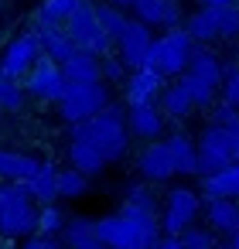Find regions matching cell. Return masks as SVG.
Returning <instances> with one entry per match:
<instances>
[{
  "label": "cell",
  "instance_id": "8992f818",
  "mask_svg": "<svg viewBox=\"0 0 239 249\" xmlns=\"http://www.w3.org/2000/svg\"><path fill=\"white\" fill-rule=\"evenodd\" d=\"M65 31L72 35L75 48H82V52H89V55H96V58L110 55V48H113V38L103 31V24H99L92 4H79L75 14L65 21Z\"/></svg>",
  "mask_w": 239,
  "mask_h": 249
},
{
  "label": "cell",
  "instance_id": "836d02e7",
  "mask_svg": "<svg viewBox=\"0 0 239 249\" xmlns=\"http://www.w3.org/2000/svg\"><path fill=\"white\" fill-rule=\"evenodd\" d=\"M65 242L69 246H75V242H82V239H92L96 235V222L92 218H72V222H65Z\"/></svg>",
  "mask_w": 239,
  "mask_h": 249
},
{
  "label": "cell",
  "instance_id": "ffe728a7",
  "mask_svg": "<svg viewBox=\"0 0 239 249\" xmlns=\"http://www.w3.org/2000/svg\"><path fill=\"white\" fill-rule=\"evenodd\" d=\"M164 143H167V150H171L174 174H198V147H195L184 133H171Z\"/></svg>",
  "mask_w": 239,
  "mask_h": 249
},
{
  "label": "cell",
  "instance_id": "3957f363",
  "mask_svg": "<svg viewBox=\"0 0 239 249\" xmlns=\"http://www.w3.org/2000/svg\"><path fill=\"white\" fill-rule=\"evenodd\" d=\"M191 52H195V38L181 28H171L161 41H150L144 69H154L161 75H181L191 62Z\"/></svg>",
  "mask_w": 239,
  "mask_h": 249
},
{
  "label": "cell",
  "instance_id": "e575fe53",
  "mask_svg": "<svg viewBox=\"0 0 239 249\" xmlns=\"http://www.w3.org/2000/svg\"><path fill=\"white\" fill-rule=\"evenodd\" d=\"M181 246L184 249H215V235L208 232V229H184L181 232Z\"/></svg>",
  "mask_w": 239,
  "mask_h": 249
},
{
  "label": "cell",
  "instance_id": "1f68e13d",
  "mask_svg": "<svg viewBox=\"0 0 239 249\" xmlns=\"http://www.w3.org/2000/svg\"><path fill=\"white\" fill-rule=\"evenodd\" d=\"M178 79L184 82V89H188V96L195 99V109H198V106H202V109H208V106L215 103V89H212V86H205V82H198V79H195V75H188V72H181Z\"/></svg>",
  "mask_w": 239,
  "mask_h": 249
},
{
  "label": "cell",
  "instance_id": "44dd1931",
  "mask_svg": "<svg viewBox=\"0 0 239 249\" xmlns=\"http://www.w3.org/2000/svg\"><path fill=\"white\" fill-rule=\"evenodd\" d=\"M208 222H212V229H219L225 235H236L239 232V205H236V198H208Z\"/></svg>",
  "mask_w": 239,
  "mask_h": 249
},
{
  "label": "cell",
  "instance_id": "ab89813d",
  "mask_svg": "<svg viewBox=\"0 0 239 249\" xmlns=\"http://www.w3.org/2000/svg\"><path fill=\"white\" fill-rule=\"evenodd\" d=\"M24 249H62V246H58L52 235H38V239H28Z\"/></svg>",
  "mask_w": 239,
  "mask_h": 249
},
{
  "label": "cell",
  "instance_id": "6da1fadb",
  "mask_svg": "<svg viewBox=\"0 0 239 249\" xmlns=\"http://www.w3.org/2000/svg\"><path fill=\"white\" fill-rule=\"evenodd\" d=\"M96 239L106 242L110 249H150L161 242V222L154 208L123 201L116 215H106L96 222Z\"/></svg>",
  "mask_w": 239,
  "mask_h": 249
},
{
  "label": "cell",
  "instance_id": "7402d4cb",
  "mask_svg": "<svg viewBox=\"0 0 239 249\" xmlns=\"http://www.w3.org/2000/svg\"><path fill=\"white\" fill-rule=\"evenodd\" d=\"M28 191H31V198L35 201H41V205H48V201H55L58 198V171L52 167V164H41L28 181Z\"/></svg>",
  "mask_w": 239,
  "mask_h": 249
},
{
  "label": "cell",
  "instance_id": "cb8c5ba5",
  "mask_svg": "<svg viewBox=\"0 0 239 249\" xmlns=\"http://www.w3.org/2000/svg\"><path fill=\"white\" fill-rule=\"evenodd\" d=\"M184 31L195 38V45H205V41L219 38V14H215V7H202V11H195Z\"/></svg>",
  "mask_w": 239,
  "mask_h": 249
},
{
  "label": "cell",
  "instance_id": "f546056e",
  "mask_svg": "<svg viewBox=\"0 0 239 249\" xmlns=\"http://www.w3.org/2000/svg\"><path fill=\"white\" fill-rule=\"evenodd\" d=\"M24 106V89L21 79H11L0 72V109H21Z\"/></svg>",
  "mask_w": 239,
  "mask_h": 249
},
{
  "label": "cell",
  "instance_id": "74e56055",
  "mask_svg": "<svg viewBox=\"0 0 239 249\" xmlns=\"http://www.w3.org/2000/svg\"><path fill=\"white\" fill-rule=\"evenodd\" d=\"M127 201H133V205H140V208H154V195H150L144 184L130 188V191H127Z\"/></svg>",
  "mask_w": 239,
  "mask_h": 249
},
{
  "label": "cell",
  "instance_id": "ba28073f",
  "mask_svg": "<svg viewBox=\"0 0 239 249\" xmlns=\"http://www.w3.org/2000/svg\"><path fill=\"white\" fill-rule=\"evenodd\" d=\"M24 89H28L31 96H38V99H62V92H65L62 65H58V62H52V58L41 52V55H38V62L31 65V72H28Z\"/></svg>",
  "mask_w": 239,
  "mask_h": 249
},
{
  "label": "cell",
  "instance_id": "d6a6232c",
  "mask_svg": "<svg viewBox=\"0 0 239 249\" xmlns=\"http://www.w3.org/2000/svg\"><path fill=\"white\" fill-rule=\"evenodd\" d=\"M215 14H219V38H239V7L225 4L215 7Z\"/></svg>",
  "mask_w": 239,
  "mask_h": 249
},
{
  "label": "cell",
  "instance_id": "5bb4252c",
  "mask_svg": "<svg viewBox=\"0 0 239 249\" xmlns=\"http://www.w3.org/2000/svg\"><path fill=\"white\" fill-rule=\"evenodd\" d=\"M137 167H140V174H144L147 181H154V184L174 178V164H171V150H167V143H150V147H144Z\"/></svg>",
  "mask_w": 239,
  "mask_h": 249
},
{
  "label": "cell",
  "instance_id": "30bf717a",
  "mask_svg": "<svg viewBox=\"0 0 239 249\" xmlns=\"http://www.w3.org/2000/svg\"><path fill=\"white\" fill-rule=\"evenodd\" d=\"M38 55H41V41H38V35H24V38L11 41V48L4 52L0 72L11 75V79H24V75L31 72V65L38 62Z\"/></svg>",
  "mask_w": 239,
  "mask_h": 249
},
{
  "label": "cell",
  "instance_id": "7dc6e473",
  "mask_svg": "<svg viewBox=\"0 0 239 249\" xmlns=\"http://www.w3.org/2000/svg\"><path fill=\"white\" fill-rule=\"evenodd\" d=\"M229 246H232V249H239V232L232 235V242H229Z\"/></svg>",
  "mask_w": 239,
  "mask_h": 249
},
{
  "label": "cell",
  "instance_id": "f1b7e54d",
  "mask_svg": "<svg viewBox=\"0 0 239 249\" xmlns=\"http://www.w3.org/2000/svg\"><path fill=\"white\" fill-rule=\"evenodd\" d=\"M96 18H99L103 31H106L113 41L120 38V31H123V28H127V21H130V18H127L120 7H113V4H99V7H96Z\"/></svg>",
  "mask_w": 239,
  "mask_h": 249
},
{
  "label": "cell",
  "instance_id": "4316f807",
  "mask_svg": "<svg viewBox=\"0 0 239 249\" xmlns=\"http://www.w3.org/2000/svg\"><path fill=\"white\" fill-rule=\"evenodd\" d=\"M86 4V0H41V7H38V24H65L75 7Z\"/></svg>",
  "mask_w": 239,
  "mask_h": 249
},
{
  "label": "cell",
  "instance_id": "f907efd6",
  "mask_svg": "<svg viewBox=\"0 0 239 249\" xmlns=\"http://www.w3.org/2000/svg\"><path fill=\"white\" fill-rule=\"evenodd\" d=\"M150 249H157V246H150Z\"/></svg>",
  "mask_w": 239,
  "mask_h": 249
},
{
  "label": "cell",
  "instance_id": "83f0119b",
  "mask_svg": "<svg viewBox=\"0 0 239 249\" xmlns=\"http://www.w3.org/2000/svg\"><path fill=\"white\" fill-rule=\"evenodd\" d=\"M89 191V174H82L79 167L58 171V198H79Z\"/></svg>",
  "mask_w": 239,
  "mask_h": 249
},
{
  "label": "cell",
  "instance_id": "9a60e30c",
  "mask_svg": "<svg viewBox=\"0 0 239 249\" xmlns=\"http://www.w3.org/2000/svg\"><path fill=\"white\" fill-rule=\"evenodd\" d=\"M161 82L164 75L154 72V69H133L130 82H127V103L130 106H140V103H154V96H161Z\"/></svg>",
  "mask_w": 239,
  "mask_h": 249
},
{
  "label": "cell",
  "instance_id": "b9f144b4",
  "mask_svg": "<svg viewBox=\"0 0 239 249\" xmlns=\"http://www.w3.org/2000/svg\"><path fill=\"white\" fill-rule=\"evenodd\" d=\"M229 130V137H232V160H239V123H232V126H225Z\"/></svg>",
  "mask_w": 239,
  "mask_h": 249
},
{
  "label": "cell",
  "instance_id": "7c38bea8",
  "mask_svg": "<svg viewBox=\"0 0 239 249\" xmlns=\"http://www.w3.org/2000/svg\"><path fill=\"white\" fill-rule=\"evenodd\" d=\"M137 21H144L147 28H174L181 21V7H178V0H133V7Z\"/></svg>",
  "mask_w": 239,
  "mask_h": 249
},
{
  "label": "cell",
  "instance_id": "d4e9b609",
  "mask_svg": "<svg viewBox=\"0 0 239 249\" xmlns=\"http://www.w3.org/2000/svg\"><path fill=\"white\" fill-rule=\"evenodd\" d=\"M69 157H72V167H79L82 174H99V171L106 167V157H103L92 143H86V140H72Z\"/></svg>",
  "mask_w": 239,
  "mask_h": 249
},
{
  "label": "cell",
  "instance_id": "d6986e66",
  "mask_svg": "<svg viewBox=\"0 0 239 249\" xmlns=\"http://www.w3.org/2000/svg\"><path fill=\"white\" fill-rule=\"evenodd\" d=\"M130 130L137 133V137H147V140H154V137H161V130H164V113L154 106V103H140V106H130Z\"/></svg>",
  "mask_w": 239,
  "mask_h": 249
},
{
  "label": "cell",
  "instance_id": "4dcf8cb0",
  "mask_svg": "<svg viewBox=\"0 0 239 249\" xmlns=\"http://www.w3.org/2000/svg\"><path fill=\"white\" fill-rule=\"evenodd\" d=\"M62 229H65V212H62L55 201L41 205V212H38V232H41V235H55V232H62Z\"/></svg>",
  "mask_w": 239,
  "mask_h": 249
},
{
  "label": "cell",
  "instance_id": "52a82bcc",
  "mask_svg": "<svg viewBox=\"0 0 239 249\" xmlns=\"http://www.w3.org/2000/svg\"><path fill=\"white\" fill-rule=\"evenodd\" d=\"M229 164H232V137L225 126L212 123L198 140V174L205 178V174H215Z\"/></svg>",
  "mask_w": 239,
  "mask_h": 249
},
{
  "label": "cell",
  "instance_id": "277c9868",
  "mask_svg": "<svg viewBox=\"0 0 239 249\" xmlns=\"http://www.w3.org/2000/svg\"><path fill=\"white\" fill-rule=\"evenodd\" d=\"M31 191L24 181L4 184V215H0V232L4 235H28L38 229V212L31 205Z\"/></svg>",
  "mask_w": 239,
  "mask_h": 249
},
{
  "label": "cell",
  "instance_id": "484cf974",
  "mask_svg": "<svg viewBox=\"0 0 239 249\" xmlns=\"http://www.w3.org/2000/svg\"><path fill=\"white\" fill-rule=\"evenodd\" d=\"M161 103H164V109H161V113H164V116H171V120H184V116L195 109V99L188 96V89H184V82H181V79H178V82L161 96Z\"/></svg>",
  "mask_w": 239,
  "mask_h": 249
},
{
  "label": "cell",
  "instance_id": "ee69618b",
  "mask_svg": "<svg viewBox=\"0 0 239 249\" xmlns=\"http://www.w3.org/2000/svg\"><path fill=\"white\" fill-rule=\"evenodd\" d=\"M225 4H236V0H202V7H225Z\"/></svg>",
  "mask_w": 239,
  "mask_h": 249
},
{
  "label": "cell",
  "instance_id": "f6af8a7d",
  "mask_svg": "<svg viewBox=\"0 0 239 249\" xmlns=\"http://www.w3.org/2000/svg\"><path fill=\"white\" fill-rule=\"evenodd\" d=\"M113 7H120V11H127V7H133V0H110Z\"/></svg>",
  "mask_w": 239,
  "mask_h": 249
},
{
  "label": "cell",
  "instance_id": "f35d334b",
  "mask_svg": "<svg viewBox=\"0 0 239 249\" xmlns=\"http://www.w3.org/2000/svg\"><path fill=\"white\" fill-rule=\"evenodd\" d=\"M99 69H103V75H106V79H120L127 65H123V58H110V55H103Z\"/></svg>",
  "mask_w": 239,
  "mask_h": 249
},
{
  "label": "cell",
  "instance_id": "c3c4849f",
  "mask_svg": "<svg viewBox=\"0 0 239 249\" xmlns=\"http://www.w3.org/2000/svg\"><path fill=\"white\" fill-rule=\"evenodd\" d=\"M215 249H232V246H215Z\"/></svg>",
  "mask_w": 239,
  "mask_h": 249
},
{
  "label": "cell",
  "instance_id": "7bdbcfd3",
  "mask_svg": "<svg viewBox=\"0 0 239 249\" xmlns=\"http://www.w3.org/2000/svg\"><path fill=\"white\" fill-rule=\"evenodd\" d=\"M72 249H110V246H106V242H99V239L92 235V239H82V242H75Z\"/></svg>",
  "mask_w": 239,
  "mask_h": 249
},
{
  "label": "cell",
  "instance_id": "9c48e42d",
  "mask_svg": "<svg viewBox=\"0 0 239 249\" xmlns=\"http://www.w3.org/2000/svg\"><path fill=\"white\" fill-rule=\"evenodd\" d=\"M198 195L191 191V188H174L171 195H167V212H164V222H161V232L164 235H181L191 222H195V215H198Z\"/></svg>",
  "mask_w": 239,
  "mask_h": 249
},
{
  "label": "cell",
  "instance_id": "603a6c76",
  "mask_svg": "<svg viewBox=\"0 0 239 249\" xmlns=\"http://www.w3.org/2000/svg\"><path fill=\"white\" fill-rule=\"evenodd\" d=\"M41 164L35 157H24L18 150H0V178H7V181H28Z\"/></svg>",
  "mask_w": 239,
  "mask_h": 249
},
{
  "label": "cell",
  "instance_id": "4fadbf2b",
  "mask_svg": "<svg viewBox=\"0 0 239 249\" xmlns=\"http://www.w3.org/2000/svg\"><path fill=\"white\" fill-rule=\"evenodd\" d=\"M38 41H41V52L52 58V62H65V58H72L79 48H75V41H72V35L65 31V24H38Z\"/></svg>",
  "mask_w": 239,
  "mask_h": 249
},
{
  "label": "cell",
  "instance_id": "5b68a950",
  "mask_svg": "<svg viewBox=\"0 0 239 249\" xmlns=\"http://www.w3.org/2000/svg\"><path fill=\"white\" fill-rule=\"evenodd\" d=\"M106 103H110V89L103 86V79L99 82H65L58 109H62V120L75 126V123L89 120L92 113H99Z\"/></svg>",
  "mask_w": 239,
  "mask_h": 249
},
{
  "label": "cell",
  "instance_id": "bcb514c9",
  "mask_svg": "<svg viewBox=\"0 0 239 249\" xmlns=\"http://www.w3.org/2000/svg\"><path fill=\"white\" fill-rule=\"evenodd\" d=\"M0 215H4V184H0Z\"/></svg>",
  "mask_w": 239,
  "mask_h": 249
},
{
  "label": "cell",
  "instance_id": "2e32d148",
  "mask_svg": "<svg viewBox=\"0 0 239 249\" xmlns=\"http://www.w3.org/2000/svg\"><path fill=\"white\" fill-rule=\"evenodd\" d=\"M188 75H195L198 82H205V86H212L215 92L222 89V65H219V58L205 48V45H195V52H191V62H188V69H184Z\"/></svg>",
  "mask_w": 239,
  "mask_h": 249
},
{
  "label": "cell",
  "instance_id": "60d3db41",
  "mask_svg": "<svg viewBox=\"0 0 239 249\" xmlns=\"http://www.w3.org/2000/svg\"><path fill=\"white\" fill-rule=\"evenodd\" d=\"M157 249H184V246H181V235H164L157 242Z\"/></svg>",
  "mask_w": 239,
  "mask_h": 249
},
{
  "label": "cell",
  "instance_id": "ac0fdd59",
  "mask_svg": "<svg viewBox=\"0 0 239 249\" xmlns=\"http://www.w3.org/2000/svg\"><path fill=\"white\" fill-rule=\"evenodd\" d=\"M62 75H65V82H99L103 79V69H99V58L96 55H89V52L79 48L72 58L62 62Z\"/></svg>",
  "mask_w": 239,
  "mask_h": 249
},
{
  "label": "cell",
  "instance_id": "8fae6325",
  "mask_svg": "<svg viewBox=\"0 0 239 249\" xmlns=\"http://www.w3.org/2000/svg\"><path fill=\"white\" fill-rule=\"evenodd\" d=\"M116 48H120V58L127 69H140L147 58V48H150V28L144 21H127V28L116 38Z\"/></svg>",
  "mask_w": 239,
  "mask_h": 249
},
{
  "label": "cell",
  "instance_id": "d590c367",
  "mask_svg": "<svg viewBox=\"0 0 239 249\" xmlns=\"http://www.w3.org/2000/svg\"><path fill=\"white\" fill-rule=\"evenodd\" d=\"M222 103L239 109V65L222 69Z\"/></svg>",
  "mask_w": 239,
  "mask_h": 249
},
{
  "label": "cell",
  "instance_id": "7a4b0ae2",
  "mask_svg": "<svg viewBox=\"0 0 239 249\" xmlns=\"http://www.w3.org/2000/svg\"><path fill=\"white\" fill-rule=\"evenodd\" d=\"M72 140L92 143V147L106 157V164H110V160H120V157L127 154V140H130L123 109H120V106H103L99 113H92L89 120H82V123L72 126Z\"/></svg>",
  "mask_w": 239,
  "mask_h": 249
},
{
  "label": "cell",
  "instance_id": "e0dca14e",
  "mask_svg": "<svg viewBox=\"0 0 239 249\" xmlns=\"http://www.w3.org/2000/svg\"><path fill=\"white\" fill-rule=\"evenodd\" d=\"M202 191H205V198H239V160H232L229 167H222L215 174H205Z\"/></svg>",
  "mask_w": 239,
  "mask_h": 249
},
{
  "label": "cell",
  "instance_id": "681fc988",
  "mask_svg": "<svg viewBox=\"0 0 239 249\" xmlns=\"http://www.w3.org/2000/svg\"><path fill=\"white\" fill-rule=\"evenodd\" d=\"M236 7H239V0H236Z\"/></svg>",
  "mask_w": 239,
  "mask_h": 249
},
{
  "label": "cell",
  "instance_id": "8d00e7d4",
  "mask_svg": "<svg viewBox=\"0 0 239 249\" xmlns=\"http://www.w3.org/2000/svg\"><path fill=\"white\" fill-rule=\"evenodd\" d=\"M212 123L215 126H232V123H239V109L229 106V103H222V106L212 109Z\"/></svg>",
  "mask_w": 239,
  "mask_h": 249
}]
</instances>
